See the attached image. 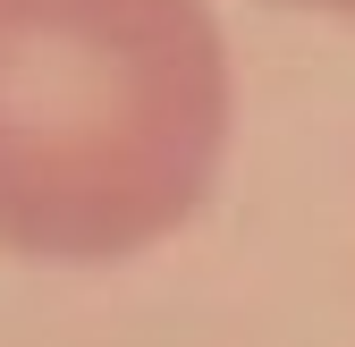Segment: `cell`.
Instances as JSON below:
<instances>
[{"instance_id":"6da1fadb","label":"cell","mask_w":355,"mask_h":347,"mask_svg":"<svg viewBox=\"0 0 355 347\" xmlns=\"http://www.w3.org/2000/svg\"><path fill=\"white\" fill-rule=\"evenodd\" d=\"M229 136L211 0H0V254L136 263L211 203Z\"/></svg>"},{"instance_id":"7a4b0ae2","label":"cell","mask_w":355,"mask_h":347,"mask_svg":"<svg viewBox=\"0 0 355 347\" xmlns=\"http://www.w3.org/2000/svg\"><path fill=\"white\" fill-rule=\"evenodd\" d=\"M279 9H313V17H355V0H279Z\"/></svg>"}]
</instances>
